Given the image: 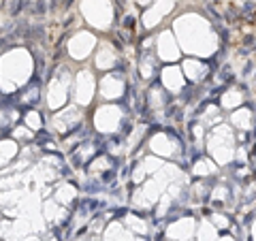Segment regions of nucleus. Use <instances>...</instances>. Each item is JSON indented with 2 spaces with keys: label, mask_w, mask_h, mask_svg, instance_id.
Returning a JSON list of instances; mask_svg holds the SVG:
<instances>
[{
  "label": "nucleus",
  "mask_w": 256,
  "mask_h": 241,
  "mask_svg": "<svg viewBox=\"0 0 256 241\" xmlns=\"http://www.w3.org/2000/svg\"><path fill=\"white\" fill-rule=\"evenodd\" d=\"M45 11H47V4H45L43 0H37V2L32 4V13H34V15H43Z\"/></svg>",
  "instance_id": "obj_1"
}]
</instances>
